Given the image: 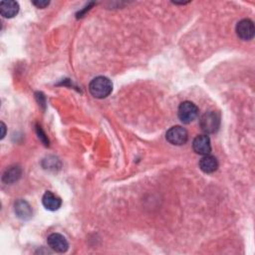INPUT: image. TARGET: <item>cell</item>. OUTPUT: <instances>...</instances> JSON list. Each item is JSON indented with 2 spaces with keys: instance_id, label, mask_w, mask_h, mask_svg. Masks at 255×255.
Returning a JSON list of instances; mask_svg holds the SVG:
<instances>
[{
  "instance_id": "obj_10",
  "label": "cell",
  "mask_w": 255,
  "mask_h": 255,
  "mask_svg": "<svg viewBox=\"0 0 255 255\" xmlns=\"http://www.w3.org/2000/svg\"><path fill=\"white\" fill-rule=\"evenodd\" d=\"M14 211L17 217L23 220H28L32 216V208L30 204L23 200H19L14 204Z\"/></svg>"
},
{
  "instance_id": "obj_5",
  "label": "cell",
  "mask_w": 255,
  "mask_h": 255,
  "mask_svg": "<svg viewBox=\"0 0 255 255\" xmlns=\"http://www.w3.org/2000/svg\"><path fill=\"white\" fill-rule=\"evenodd\" d=\"M236 34L241 40H251L255 34L253 22L250 19H243L239 21L236 25Z\"/></svg>"
},
{
  "instance_id": "obj_3",
  "label": "cell",
  "mask_w": 255,
  "mask_h": 255,
  "mask_svg": "<svg viewBox=\"0 0 255 255\" xmlns=\"http://www.w3.org/2000/svg\"><path fill=\"white\" fill-rule=\"evenodd\" d=\"M178 115L182 123L191 124L199 116V108L193 102L186 101L180 105Z\"/></svg>"
},
{
  "instance_id": "obj_11",
  "label": "cell",
  "mask_w": 255,
  "mask_h": 255,
  "mask_svg": "<svg viewBox=\"0 0 255 255\" xmlns=\"http://www.w3.org/2000/svg\"><path fill=\"white\" fill-rule=\"evenodd\" d=\"M200 168L205 174H212L218 168L217 158L213 155L206 154L200 160Z\"/></svg>"
},
{
  "instance_id": "obj_8",
  "label": "cell",
  "mask_w": 255,
  "mask_h": 255,
  "mask_svg": "<svg viewBox=\"0 0 255 255\" xmlns=\"http://www.w3.org/2000/svg\"><path fill=\"white\" fill-rule=\"evenodd\" d=\"M42 204L44 207L50 211L58 210L62 205L61 199L51 192H46L42 198Z\"/></svg>"
},
{
  "instance_id": "obj_14",
  "label": "cell",
  "mask_w": 255,
  "mask_h": 255,
  "mask_svg": "<svg viewBox=\"0 0 255 255\" xmlns=\"http://www.w3.org/2000/svg\"><path fill=\"white\" fill-rule=\"evenodd\" d=\"M1 127H2V136H1V139H3L5 137V125L4 123H1Z\"/></svg>"
},
{
  "instance_id": "obj_12",
  "label": "cell",
  "mask_w": 255,
  "mask_h": 255,
  "mask_svg": "<svg viewBox=\"0 0 255 255\" xmlns=\"http://www.w3.org/2000/svg\"><path fill=\"white\" fill-rule=\"evenodd\" d=\"M22 175V171L19 166H11L3 174L2 181L6 185H12L17 182Z\"/></svg>"
},
{
  "instance_id": "obj_6",
  "label": "cell",
  "mask_w": 255,
  "mask_h": 255,
  "mask_svg": "<svg viewBox=\"0 0 255 255\" xmlns=\"http://www.w3.org/2000/svg\"><path fill=\"white\" fill-rule=\"evenodd\" d=\"M47 243L49 247L58 253H64L69 248V243L67 239L60 233H52L47 238Z\"/></svg>"
},
{
  "instance_id": "obj_4",
  "label": "cell",
  "mask_w": 255,
  "mask_h": 255,
  "mask_svg": "<svg viewBox=\"0 0 255 255\" xmlns=\"http://www.w3.org/2000/svg\"><path fill=\"white\" fill-rule=\"evenodd\" d=\"M165 138L169 144L174 146H183L188 142L189 134L185 128L181 126H175L166 132Z\"/></svg>"
},
{
  "instance_id": "obj_13",
  "label": "cell",
  "mask_w": 255,
  "mask_h": 255,
  "mask_svg": "<svg viewBox=\"0 0 255 255\" xmlns=\"http://www.w3.org/2000/svg\"><path fill=\"white\" fill-rule=\"evenodd\" d=\"M33 4L38 8H45L50 4V1H33Z\"/></svg>"
},
{
  "instance_id": "obj_7",
  "label": "cell",
  "mask_w": 255,
  "mask_h": 255,
  "mask_svg": "<svg viewBox=\"0 0 255 255\" xmlns=\"http://www.w3.org/2000/svg\"><path fill=\"white\" fill-rule=\"evenodd\" d=\"M193 148L198 154H201V155L209 154V153L211 152L210 139L208 138L207 135H200L194 140Z\"/></svg>"
},
{
  "instance_id": "obj_1",
  "label": "cell",
  "mask_w": 255,
  "mask_h": 255,
  "mask_svg": "<svg viewBox=\"0 0 255 255\" xmlns=\"http://www.w3.org/2000/svg\"><path fill=\"white\" fill-rule=\"evenodd\" d=\"M89 91L93 97L97 99H104L112 93L113 84L109 78L99 76L91 81L89 85Z\"/></svg>"
},
{
  "instance_id": "obj_9",
  "label": "cell",
  "mask_w": 255,
  "mask_h": 255,
  "mask_svg": "<svg viewBox=\"0 0 255 255\" xmlns=\"http://www.w3.org/2000/svg\"><path fill=\"white\" fill-rule=\"evenodd\" d=\"M19 12V4L16 1L8 0V1L0 2V13L5 18H13Z\"/></svg>"
},
{
  "instance_id": "obj_2",
  "label": "cell",
  "mask_w": 255,
  "mask_h": 255,
  "mask_svg": "<svg viewBox=\"0 0 255 255\" xmlns=\"http://www.w3.org/2000/svg\"><path fill=\"white\" fill-rule=\"evenodd\" d=\"M200 125L203 132H204L206 135L214 134L219 129L220 116L214 111H208L202 116Z\"/></svg>"
}]
</instances>
